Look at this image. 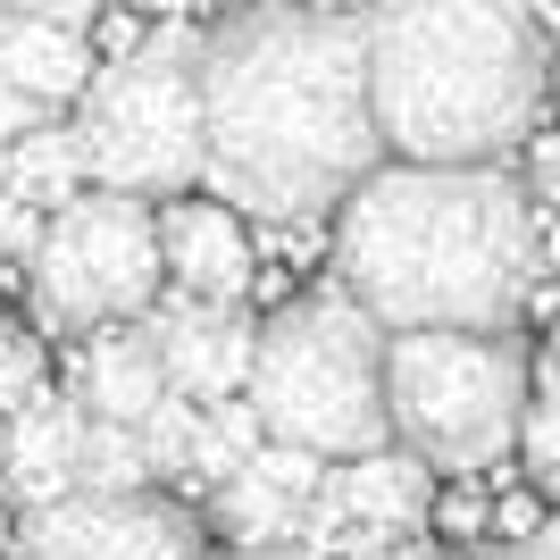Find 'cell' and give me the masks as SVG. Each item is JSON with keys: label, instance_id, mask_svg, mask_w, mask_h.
Returning a JSON list of instances; mask_svg holds the SVG:
<instances>
[{"label": "cell", "instance_id": "obj_14", "mask_svg": "<svg viewBox=\"0 0 560 560\" xmlns=\"http://www.w3.org/2000/svg\"><path fill=\"white\" fill-rule=\"evenodd\" d=\"M93 43L68 34V25H43V18H0V84H18L25 101H43V109H68L84 101L93 84Z\"/></svg>", "mask_w": 560, "mask_h": 560}, {"label": "cell", "instance_id": "obj_36", "mask_svg": "<svg viewBox=\"0 0 560 560\" xmlns=\"http://www.w3.org/2000/svg\"><path fill=\"white\" fill-rule=\"evenodd\" d=\"M135 9H142V0H135Z\"/></svg>", "mask_w": 560, "mask_h": 560}, {"label": "cell", "instance_id": "obj_33", "mask_svg": "<svg viewBox=\"0 0 560 560\" xmlns=\"http://www.w3.org/2000/svg\"><path fill=\"white\" fill-rule=\"evenodd\" d=\"M544 93H552V101H560V59H552V75H544Z\"/></svg>", "mask_w": 560, "mask_h": 560}, {"label": "cell", "instance_id": "obj_25", "mask_svg": "<svg viewBox=\"0 0 560 560\" xmlns=\"http://www.w3.org/2000/svg\"><path fill=\"white\" fill-rule=\"evenodd\" d=\"M9 18H43V25H68V34H84V25L101 18V0H9Z\"/></svg>", "mask_w": 560, "mask_h": 560}, {"label": "cell", "instance_id": "obj_5", "mask_svg": "<svg viewBox=\"0 0 560 560\" xmlns=\"http://www.w3.org/2000/svg\"><path fill=\"white\" fill-rule=\"evenodd\" d=\"M527 419V351L511 335H394L385 435L427 468H493Z\"/></svg>", "mask_w": 560, "mask_h": 560}, {"label": "cell", "instance_id": "obj_26", "mask_svg": "<svg viewBox=\"0 0 560 560\" xmlns=\"http://www.w3.org/2000/svg\"><path fill=\"white\" fill-rule=\"evenodd\" d=\"M34 126H50V109H43V101H25L18 84H0V151H9V142H25Z\"/></svg>", "mask_w": 560, "mask_h": 560}, {"label": "cell", "instance_id": "obj_10", "mask_svg": "<svg viewBox=\"0 0 560 560\" xmlns=\"http://www.w3.org/2000/svg\"><path fill=\"white\" fill-rule=\"evenodd\" d=\"M160 284L176 302H218L234 310L252 293V234L226 201H167L160 210Z\"/></svg>", "mask_w": 560, "mask_h": 560}, {"label": "cell", "instance_id": "obj_16", "mask_svg": "<svg viewBox=\"0 0 560 560\" xmlns=\"http://www.w3.org/2000/svg\"><path fill=\"white\" fill-rule=\"evenodd\" d=\"M210 502H218V527H226L234 552H243V544H302V511L318 502V493H310V502H293V493H277L268 477L234 468V477L210 493Z\"/></svg>", "mask_w": 560, "mask_h": 560}, {"label": "cell", "instance_id": "obj_22", "mask_svg": "<svg viewBox=\"0 0 560 560\" xmlns=\"http://www.w3.org/2000/svg\"><path fill=\"white\" fill-rule=\"evenodd\" d=\"M518 444H527V460H536V468H560V394L527 401V419H518Z\"/></svg>", "mask_w": 560, "mask_h": 560}, {"label": "cell", "instance_id": "obj_28", "mask_svg": "<svg viewBox=\"0 0 560 560\" xmlns=\"http://www.w3.org/2000/svg\"><path fill=\"white\" fill-rule=\"evenodd\" d=\"M351 560H444V552H435V544H410V536H401V544H376V552H351Z\"/></svg>", "mask_w": 560, "mask_h": 560}, {"label": "cell", "instance_id": "obj_27", "mask_svg": "<svg viewBox=\"0 0 560 560\" xmlns=\"http://www.w3.org/2000/svg\"><path fill=\"white\" fill-rule=\"evenodd\" d=\"M486 560H560V527H527V536H511V544H493Z\"/></svg>", "mask_w": 560, "mask_h": 560}, {"label": "cell", "instance_id": "obj_8", "mask_svg": "<svg viewBox=\"0 0 560 560\" xmlns=\"http://www.w3.org/2000/svg\"><path fill=\"white\" fill-rule=\"evenodd\" d=\"M9 560H201V518L167 493H59L18 518Z\"/></svg>", "mask_w": 560, "mask_h": 560}, {"label": "cell", "instance_id": "obj_13", "mask_svg": "<svg viewBox=\"0 0 560 560\" xmlns=\"http://www.w3.org/2000/svg\"><path fill=\"white\" fill-rule=\"evenodd\" d=\"M160 401H167V376H160V351H151L142 318L135 327H101L93 343H84V385H75V410H84V419L142 427Z\"/></svg>", "mask_w": 560, "mask_h": 560}, {"label": "cell", "instance_id": "obj_34", "mask_svg": "<svg viewBox=\"0 0 560 560\" xmlns=\"http://www.w3.org/2000/svg\"><path fill=\"white\" fill-rule=\"evenodd\" d=\"M0 460H9V419H0Z\"/></svg>", "mask_w": 560, "mask_h": 560}, {"label": "cell", "instance_id": "obj_17", "mask_svg": "<svg viewBox=\"0 0 560 560\" xmlns=\"http://www.w3.org/2000/svg\"><path fill=\"white\" fill-rule=\"evenodd\" d=\"M142 486H151L142 435H135V427H109V419H84V435H75V486L68 493H142Z\"/></svg>", "mask_w": 560, "mask_h": 560}, {"label": "cell", "instance_id": "obj_1", "mask_svg": "<svg viewBox=\"0 0 560 560\" xmlns=\"http://www.w3.org/2000/svg\"><path fill=\"white\" fill-rule=\"evenodd\" d=\"M360 18L252 0L201 34V176L210 201L268 226H318L376 176Z\"/></svg>", "mask_w": 560, "mask_h": 560}, {"label": "cell", "instance_id": "obj_23", "mask_svg": "<svg viewBox=\"0 0 560 560\" xmlns=\"http://www.w3.org/2000/svg\"><path fill=\"white\" fill-rule=\"evenodd\" d=\"M43 243V210H25L18 192H0V259H34Z\"/></svg>", "mask_w": 560, "mask_h": 560}, {"label": "cell", "instance_id": "obj_29", "mask_svg": "<svg viewBox=\"0 0 560 560\" xmlns=\"http://www.w3.org/2000/svg\"><path fill=\"white\" fill-rule=\"evenodd\" d=\"M226 560H318L310 544H243V552H226Z\"/></svg>", "mask_w": 560, "mask_h": 560}, {"label": "cell", "instance_id": "obj_18", "mask_svg": "<svg viewBox=\"0 0 560 560\" xmlns=\"http://www.w3.org/2000/svg\"><path fill=\"white\" fill-rule=\"evenodd\" d=\"M259 444H268V435H259V419H252V401H243V394H234V401H210V410H201V435H192V468H185V477L218 493Z\"/></svg>", "mask_w": 560, "mask_h": 560}, {"label": "cell", "instance_id": "obj_24", "mask_svg": "<svg viewBox=\"0 0 560 560\" xmlns=\"http://www.w3.org/2000/svg\"><path fill=\"white\" fill-rule=\"evenodd\" d=\"M527 201H544V210L560 218V135L527 142Z\"/></svg>", "mask_w": 560, "mask_h": 560}, {"label": "cell", "instance_id": "obj_19", "mask_svg": "<svg viewBox=\"0 0 560 560\" xmlns=\"http://www.w3.org/2000/svg\"><path fill=\"white\" fill-rule=\"evenodd\" d=\"M135 435H142V460H151V477H185V468H192V435H201V401L167 394L160 410L135 427Z\"/></svg>", "mask_w": 560, "mask_h": 560}, {"label": "cell", "instance_id": "obj_20", "mask_svg": "<svg viewBox=\"0 0 560 560\" xmlns=\"http://www.w3.org/2000/svg\"><path fill=\"white\" fill-rule=\"evenodd\" d=\"M34 394H43V343L0 318V419H18Z\"/></svg>", "mask_w": 560, "mask_h": 560}, {"label": "cell", "instance_id": "obj_2", "mask_svg": "<svg viewBox=\"0 0 560 560\" xmlns=\"http://www.w3.org/2000/svg\"><path fill=\"white\" fill-rule=\"evenodd\" d=\"M343 293L394 335H511L544 277L536 201L502 167H376L335 210Z\"/></svg>", "mask_w": 560, "mask_h": 560}, {"label": "cell", "instance_id": "obj_21", "mask_svg": "<svg viewBox=\"0 0 560 560\" xmlns=\"http://www.w3.org/2000/svg\"><path fill=\"white\" fill-rule=\"evenodd\" d=\"M243 468H252V477H268L277 493H293V502H310V493L327 486V460H318V452H293V444H259Z\"/></svg>", "mask_w": 560, "mask_h": 560}, {"label": "cell", "instance_id": "obj_9", "mask_svg": "<svg viewBox=\"0 0 560 560\" xmlns=\"http://www.w3.org/2000/svg\"><path fill=\"white\" fill-rule=\"evenodd\" d=\"M142 335H151V351H160V376L167 394L185 401H234L243 394V376H252V318L243 310H218V302H167L142 318Z\"/></svg>", "mask_w": 560, "mask_h": 560}, {"label": "cell", "instance_id": "obj_3", "mask_svg": "<svg viewBox=\"0 0 560 560\" xmlns=\"http://www.w3.org/2000/svg\"><path fill=\"white\" fill-rule=\"evenodd\" d=\"M360 43L376 142L410 167H502L536 135L552 75L536 0H376Z\"/></svg>", "mask_w": 560, "mask_h": 560}, {"label": "cell", "instance_id": "obj_35", "mask_svg": "<svg viewBox=\"0 0 560 560\" xmlns=\"http://www.w3.org/2000/svg\"><path fill=\"white\" fill-rule=\"evenodd\" d=\"M226 9H252V0H226Z\"/></svg>", "mask_w": 560, "mask_h": 560}, {"label": "cell", "instance_id": "obj_4", "mask_svg": "<svg viewBox=\"0 0 560 560\" xmlns=\"http://www.w3.org/2000/svg\"><path fill=\"white\" fill-rule=\"evenodd\" d=\"M243 401L268 444L360 460L385 452V327L351 293H302L252 335Z\"/></svg>", "mask_w": 560, "mask_h": 560}, {"label": "cell", "instance_id": "obj_31", "mask_svg": "<svg viewBox=\"0 0 560 560\" xmlns=\"http://www.w3.org/2000/svg\"><path fill=\"white\" fill-rule=\"evenodd\" d=\"M544 394H560V327H552V351H544Z\"/></svg>", "mask_w": 560, "mask_h": 560}, {"label": "cell", "instance_id": "obj_30", "mask_svg": "<svg viewBox=\"0 0 560 560\" xmlns=\"http://www.w3.org/2000/svg\"><path fill=\"white\" fill-rule=\"evenodd\" d=\"M293 9H318V18H360V9H376V0H293Z\"/></svg>", "mask_w": 560, "mask_h": 560}, {"label": "cell", "instance_id": "obj_6", "mask_svg": "<svg viewBox=\"0 0 560 560\" xmlns=\"http://www.w3.org/2000/svg\"><path fill=\"white\" fill-rule=\"evenodd\" d=\"M75 142L101 192L151 201V192L201 185V34L167 25L151 43L117 50L109 68H93Z\"/></svg>", "mask_w": 560, "mask_h": 560}, {"label": "cell", "instance_id": "obj_11", "mask_svg": "<svg viewBox=\"0 0 560 560\" xmlns=\"http://www.w3.org/2000/svg\"><path fill=\"white\" fill-rule=\"evenodd\" d=\"M75 435H84V410H75L68 394H34L9 419V460H0V486H9V502L18 511H43V502H59V493L75 486Z\"/></svg>", "mask_w": 560, "mask_h": 560}, {"label": "cell", "instance_id": "obj_15", "mask_svg": "<svg viewBox=\"0 0 560 560\" xmlns=\"http://www.w3.org/2000/svg\"><path fill=\"white\" fill-rule=\"evenodd\" d=\"M0 192H18L25 210H68L84 192V142L75 126H34L25 142L0 151Z\"/></svg>", "mask_w": 560, "mask_h": 560}, {"label": "cell", "instance_id": "obj_32", "mask_svg": "<svg viewBox=\"0 0 560 560\" xmlns=\"http://www.w3.org/2000/svg\"><path fill=\"white\" fill-rule=\"evenodd\" d=\"M544 493H552V502H560V468H544Z\"/></svg>", "mask_w": 560, "mask_h": 560}, {"label": "cell", "instance_id": "obj_7", "mask_svg": "<svg viewBox=\"0 0 560 560\" xmlns=\"http://www.w3.org/2000/svg\"><path fill=\"white\" fill-rule=\"evenodd\" d=\"M34 318L50 335L135 327L160 302V210L135 192H75L34 243Z\"/></svg>", "mask_w": 560, "mask_h": 560}, {"label": "cell", "instance_id": "obj_12", "mask_svg": "<svg viewBox=\"0 0 560 560\" xmlns=\"http://www.w3.org/2000/svg\"><path fill=\"white\" fill-rule=\"evenodd\" d=\"M335 502H343V518L360 527L369 544H401L410 527L427 518V502H435V486H427V460H410V452H360V460H343L327 477Z\"/></svg>", "mask_w": 560, "mask_h": 560}]
</instances>
